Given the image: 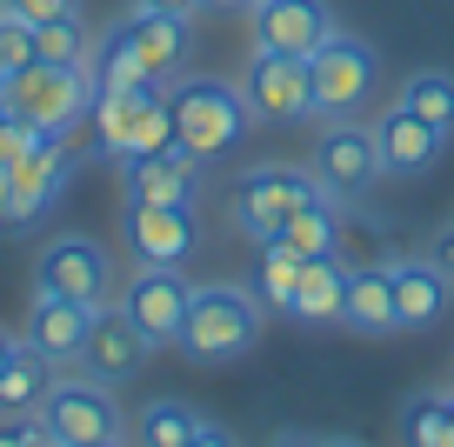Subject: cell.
I'll return each mask as SVG.
<instances>
[{
    "label": "cell",
    "mask_w": 454,
    "mask_h": 447,
    "mask_svg": "<svg viewBox=\"0 0 454 447\" xmlns=\"http://www.w3.org/2000/svg\"><path fill=\"white\" fill-rule=\"evenodd\" d=\"M0 7H14L27 27H47V20H67V14H81V0H0Z\"/></svg>",
    "instance_id": "cell-33"
},
{
    "label": "cell",
    "mask_w": 454,
    "mask_h": 447,
    "mask_svg": "<svg viewBox=\"0 0 454 447\" xmlns=\"http://www.w3.org/2000/svg\"><path fill=\"white\" fill-rule=\"evenodd\" d=\"M0 87H7V67H0Z\"/></svg>",
    "instance_id": "cell-44"
},
{
    "label": "cell",
    "mask_w": 454,
    "mask_h": 447,
    "mask_svg": "<svg viewBox=\"0 0 454 447\" xmlns=\"http://www.w3.org/2000/svg\"><path fill=\"white\" fill-rule=\"evenodd\" d=\"M134 7H154V14H194L200 0H134Z\"/></svg>",
    "instance_id": "cell-37"
},
{
    "label": "cell",
    "mask_w": 454,
    "mask_h": 447,
    "mask_svg": "<svg viewBox=\"0 0 454 447\" xmlns=\"http://www.w3.org/2000/svg\"><path fill=\"white\" fill-rule=\"evenodd\" d=\"M0 121H7V100H0Z\"/></svg>",
    "instance_id": "cell-43"
},
{
    "label": "cell",
    "mask_w": 454,
    "mask_h": 447,
    "mask_svg": "<svg viewBox=\"0 0 454 447\" xmlns=\"http://www.w3.org/2000/svg\"><path fill=\"white\" fill-rule=\"evenodd\" d=\"M374 47L361 41V34H327L321 47L308 54V81H314V114H327V121H348V114H361V100L374 94Z\"/></svg>",
    "instance_id": "cell-8"
},
{
    "label": "cell",
    "mask_w": 454,
    "mask_h": 447,
    "mask_svg": "<svg viewBox=\"0 0 454 447\" xmlns=\"http://www.w3.org/2000/svg\"><path fill=\"white\" fill-rule=\"evenodd\" d=\"M254 341H261V308L247 301L241 287H227V280L194 287V301H187V327H181V354H187V361H194V367H221V361H241Z\"/></svg>",
    "instance_id": "cell-3"
},
{
    "label": "cell",
    "mask_w": 454,
    "mask_h": 447,
    "mask_svg": "<svg viewBox=\"0 0 454 447\" xmlns=\"http://www.w3.org/2000/svg\"><path fill=\"white\" fill-rule=\"evenodd\" d=\"M0 100H7V114L27 121L34 134H74V127L94 114V74L60 67V60H27V67L7 74Z\"/></svg>",
    "instance_id": "cell-2"
},
{
    "label": "cell",
    "mask_w": 454,
    "mask_h": 447,
    "mask_svg": "<svg viewBox=\"0 0 454 447\" xmlns=\"http://www.w3.org/2000/svg\"><path fill=\"white\" fill-rule=\"evenodd\" d=\"M147 334L128 321L121 308H100L94 314V327H87V348H81V374H94V380H107V388H121V380H134L147 367Z\"/></svg>",
    "instance_id": "cell-14"
},
{
    "label": "cell",
    "mask_w": 454,
    "mask_h": 447,
    "mask_svg": "<svg viewBox=\"0 0 454 447\" xmlns=\"http://www.w3.org/2000/svg\"><path fill=\"white\" fill-rule=\"evenodd\" d=\"M87 74H94V94H121V87H147V81H154V74H147V60L134 54V41H128V27H121V20L94 41Z\"/></svg>",
    "instance_id": "cell-24"
},
{
    "label": "cell",
    "mask_w": 454,
    "mask_h": 447,
    "mask_svg": "<svg viewBox=\"0 0 454 447\" xmlns=\"http://www.w3.org/2000/svg\"><path fill=\"white\" fill-rule=\"evenodd\" d=\"M60 380V367L47 361L41 348H27L20 341L14 354H7V367H0V420H27V414H41V401H47V388Z\"/></svg>",
    "instance_id": "cell-21"
},
{
    "label": "cell",
    "mask_w": 454,
    "mask_h": 447,
    "mask_svg": "<svg viewBox=\"0 0 454 447\" xmlns=\"http://www.w3.org/2000/svg\"><path fill=\"white\" fill-rule=\"evenodd\" d=\"M200 7H247V0H200Z\"/></svg>",
    "instance_id": "cell-40"
},
{
    "label": "cell",
    "mask_w": 454,
    "mask_h": 447,
    "mask_svg": "<svg viewBox=\"0 0 454 447\" xmlns=\"http://www.w3.org/2000/svg\"><path fill=\"white\" fill-rule=\"evenodd\" d=\"M187 301H194V287H187L181 267H134L128 280H121V294H114V308L128 314L134 327L147 334V348H181V327H187Z\"/></svg>",
    "instance_id": "cell-9"
},
{
    "label": "cell",
    "mask_w": 454,
    "mask_h": 447,
    "mask_svg": "<svg viewBox=\"0 0 454 447\" xmlns=\"http://www.w3.org/2000/svg\"><path fill=\"white\" fill-rule=\"evenodd\" d=\"M374 147H381V168L387 174H427L441 161V147H448V134L441 127H427L414 107H381V121H374Z\"/></svg>",
    "instance_id": "cell-17"
},
{
    "label": "cell",
    "mask_w": 454,
    "mask_h": 447,
    "mask_svg": "<svg viewBox=\"0 0 454 447\" xmlns=\"http://www.w3.org/2000/svg\"><path fill=\"white\" fill-rule=\"evenodd\" d=\"M87 447H128V441H87Z\"/></svg>",
    "instance_id": "cell-41"
},
{
    "label": "cell",
    "mask_w": 454,
    "mask_h": 447,
    "mask_svg": "<svg viewBox=\"0 0 454 447\" xmlns=\"http://www.w3.org/2000/svg\"><path fill=\"white\" fill-rule=\"evenodd\" d=\"M168 140H174V107H168V87L160 81L121 87V94H94V147L107 161L154 154Z\"/></svg>",
    "instance_id": "cell-4"
},
{
    "label": "cell",
    "mask_w": 454,
    "mask_h": 447,
    "mask_svg": "<svg viewBox=\"0 0 454 447\" xmlns=\"http://www.w3.org/2000/svg\"><path fill=\"white\" fill-rule=\"evenodd\" d=\"M194 181H200V161L187 154L181 140L121 161V200H128V208L134 200H147V208H194Z\"/></svg>",
    "instance_id": "cell-13"
},
{
    "label": "cell",
    "mask_w": 454,
    "mask_h": 447,
    "mask_svg": "<svg viewBox=\"0 0 454 447\" xmlns=\"http://www.w3.org/2000/svg\"><path fill=\"white\" fill-rule=\"evenodd\" d=\"M187 447H241V441H234L227 427H214V420H200V434H194Z\"/></svg>",
    "instance_id": "cell-36"
},
{
    "label": "cell",
    "mask_w": 454,
    "mask_h": 447,
    "mask_svg": "<svg viewBox=\"0 0 454 447\" xmlns=\"http://www.w3.org/2000/svg\"><path fill=\"white\" fill-rule=\"evenodd\" d=\"M247 7H261V0H247Z\"/></svg>",
    "instance_id": "cell-45"
},
{
    "label": "cell",
    "mask_w": 454,
    "mask_h": 447,
    "mask_svg": "<svg viewBox=\"0 0 454 447\" xmlns=\"http://www.w3.org/2000/svg\"><path fill=\"white\" fill-rule=\"evenodd\" d=\"M427 261H434V267H441V274H448V280H454V227H441V234H434V240H427Z\"/></svg>",
    "instance_id": "cell-35"
},
{
    "label": "cell",
    "mask_w": 454,
    "mask_h": 447,
    "mask_svg": "<svg viewBox=\"0 0 454 447\" xmlns=\"http://www.w3.org/2000/svg\"><path fill=\"white\" fill-rule=\"evenodd\" d=\"M287 447H368V441H348V434H327V441H287Z\"/></svg>",
    "instance_id": "cell-38"
},
{
    "label": "cell",
    "mask_w": 454,
    "mask_h": 447,
    "mask_svg": "<svg viewBox=\"0 0 454 447\" xmlns=\"http://www.w3.org/2000/svg\"><path fill=\"white\" fill-rule=\"evenodd\" d=\"M41 427L54 434L60 447H87V441H121L128 420H121V401H114L107 380L94 374H60L41 401Z\"/></svg>",
    "instance_id": "cell-6"
},
{
    "label": "cell",
    "mask_w": 454,
    "mask_h": 447,
    "mask_svg": "<svg viewBox=\"0 0 454 447\" xmlns=\"http://www.w3.org/2000/svg\"><path fill=\"white\" fill-rule=\"evenodd\" d=\"M87 54H94V41H87L81 14H67V20H47V27H34V60H60V67H87Z\"/></svg>",
    "instance_id": "cell-30"
},
{
    "label": "cell",
    "mask_w": 454,
    "mask_h": 447,
    "mask_svg": "<svg viewBox=\"0 0 454 447\" xmlns=\"http://www.w3.org/2000/svg\"><path fill=\"white\" fill-rule=\"evenodd\" d=\"M27 60H34V27L14 7H0V67L14 74V67H27Z\"/></svg>",
    "instance_id": "cell-31"
},
{
    "label": "cell",
    "mask_w": 454,
    "mask_h": 447,
    "mask_svg": "<svg viewBox=\"0 0 454 447\" xmlns=\"http://www.w3.org/2000/svg\"><path fill=\"white\" fill-rule=\"evenodd\" d=\"M47 134H34L27 121H14V114H7V121H0V168H14L20 154H34V147H41Z\"/></svg>",
    "instance_id": "cell-32"
},
{
    "label": "cell",
    "mask_w": 454,
    "mask_h": 447,
    "mask_svg": "<svg viewBox=\"0 0 454 447\" xmlns=\"http://www.w3.org/2000/svg\"><path fill=\"white\" fill-rule=\"evenodd\" d=\"M454 427V394H414L401 407V441L408 447H441Z\"/></svg>",
    "instance_id": "cell-28"
},
{
    "label": "cell",
    "mask_w": 454,
    "mask_h": 447,
    "mask_svg": "<svg viewBox=\"0 0 454 447\" xmlns=\"http://www.w3.org/2000/svg\"><path fill=\"white\" fill-rule=\"evenodd\" d=\"M321 194L314 187V174L308 168H247L241 181H234V227H241L247 240H281V227L294 221V208H308V200Z\"/></svg>",
    "instance_id": "cell-7"
},
{
    "label": "cell",
    "mask_w": 454,
    "mask_h": 447,
    "mask_svg": "<svg viewBox=\"0 0 454 447\" xmlns=\"http://www.w3.org/2000/svg\"><path fill=\"white\" fill-rule=\"evenodd\" d=\"M0 447H60V441L41 427V414H27V420H0Z\"/></svg>",
    "instance_id": "cell-34"
},
{
    "label": "cell",
    "mask_w": 454,
    "mask_h": 447,
    "mask_svg": "<svg viewBox=\"0 0 454 447\" xmlns=\"http://www.w3.org/2000/svg\"><path fill=\"white\" fill-rule=\"evenodd\" d=\"M441 447H454V427H448V441H441Z\"/></svg>",
    "instance_id": "cell-42"
},
{
    "label": "cell",
    "mask_w": 454,
    "mask_h": 447,
    "mask_svg": "<svg viewBox=\"0 0 454 447\" xmlns=\"http://www.w3.org/2000/svg\"><path fill=\"white\" fill-rule=\"evenodd\" d=\"M387 274H395V327L401 334H421V327H434L441 314H448L454 280L441 274L434 261H395Z\"/></svg>",
    "instance_id": "cell-19"
},
{
    "label": "cell",
    "mask_w": 454,
    "mask_h": 447,
    "mask_svg": "<svg viewBox=\"0 0 454 447\" xmlns=\"http://www.w3.org/2000/svg\"><path fill=\"white\" fill-rule=\"evenodd\" d=\"M128 247L147 267H187L200 247L194 208H147V200H134L128 208Z\"/></svg>",
    "instance_id": "cell-15"
},
{
    "label": "cell",
    "mask_w": 454,
    "mask_h": 447,
    "mask_svg": "<svg viewBox=\"0 0 454 447\" xmlns=\"http://www.w3.org/2000/svg\"><path fill=\"white\" fill-rule=\"evenodd\" d=\"M314 187H321L327 200H368L374 187H381V147H374V127L361 121H334L321 140H314V161H308Z\"/></svg>",
    "instance_id": "cell-10"
},
{
    "label": "cell",
    "mask_w": 454,
    "mask_h": 447,
    "mask_svg": "<svg viewBox=\"0 0 454 447\" xmlns=\"http://www.w3.org/2000/svg\"><path fill=\"white\" fill-rule=\"evenodd\" d=\"M34 294H60V301H81V308H114L121 274H114V254L94 234H54L34 254Z\"/></svg>",
    "instance_id": "cell-5"
},
{
    "label": "cell",
    "mask_w": 454,
    "mask_h": 447,
    "mask_svg": "<svg viewBox=\"0 0 454 447\" xmlns=\"http://www.w3.org/2000/svg\"><path fill=\"white\" fill-rule=\"evenodd\" d=\"M14 348H20V341L7 334V327H0V367H7V354H14Z\"/></svg>",
    "instance_id": "cell-39"
},
{
    "label": "cell",
    "mask_w": 454,
    "mask_h": 447,
    "mask_svg": "<svg viewBox=\"0 0 454 447\" xmlns=\"http://www.w3.org/2000/svg\"><path fill=\"white\" fill-rule=\"evenodd\" d=\"M67 181H74V147H67V134H47L34 154H20L7 168V214H0V227H34L67 194Z\"/></svg>",
    "instance_id": "cell-11"
},
{
    "label": "cell",
    "mask_w": 454,
    "mask_h": 447,
    "mask_svg": "<svg viewBox=\"0 0 454 447\" xmlns=\"http://www.w3.org/2000/svg\"><path fill=\"white\" fill-rule=\"evenodd\" d=\"M87 327H94V308H81V301H60V294H34L27 308V348H41L54 367H74L87 348Z\"/></svg>",
    "instance_id": "cell-18"
},
{
    "label": "cell",
    "mask_w": 454,
    "mask_h": 447,
    "mask_svg": "<svg viewBox=\"0 0 454 447\" xmlns=\"http://www.w3.org/2000/svg\"><path fill=\"white\" fill-rule=\"evenodd\" d=\"M241 94L254 107V121L281 127V121H308L314 114V81H308V60L301 54H274V47H254L241 74Z\"/></svg>",
    "instance_id": "cell-12"
},
{
    "label": "cell",
    "mask_w": 454,
    "mask_h": 447,
    "mask_svg": "<svg viewBox=\"0 0 454 447\" xmlns=\"http://www.w3.org/2000/svg\"><path fill=\"white\" fill-rule=\"evenodd\" d=\"M121 27H128L134 54L147 60V74L154 81H174L187 60V14H154V7H134V14H121Z\"/></svg>",
    "instance_id": "cell-20"
},
{
    "label": "cell",
    "mask_w": 454,
    "mask_h": 447,
    "mask_svg": "<svg viewBox=\"0 0 454 447\" xmlns=\"http://www.w3.org/2000/svg\"><path fill=\"white\" fill-rule=\"evenodd\" d=\"M281 240L301 254V261H321V254H340V200L314 194L308 208H294V221L281 227Z\"/></svg>",
    "instance_id": "cell-25"
},
{
    "label": "cell",
    "mask_w": 454,
    "mask_h": 447,
    "mask_svg": "<svg viewBox=\"0 0 454 447\" xmlns=\"http://www.w3.org/2000/svg\"><path fill=\"white\" fill-rule=\"evenodd\" d=\"M401 107H414L427 127L454 134V74H414V81L401 87Z\"/></svg>",
    "instance_id": "cell-29"
},
{
    "label": "cell",
    "mask_w": 454,
    "mask_h": 447,
    "mask_svg": "<svg viewBox=\"0 0 454 447\" xmlns=\"http://www.w3.org/2000/svg\"><path fill=\"white\" fill-rule=\"evenodd\" d=\"M340 327L355 334H401L395 327V274L387 267H348V314Z\"/></svg>",
    "instance_id": "cell-23"
},
{
    "label": "cell",
    "mask_w": 454,
    "mask_h": 447,
    "mask_svg": "<svg viewBox=\"0 0 454 447\" xmlns=\"http://www.w3.org/2000/svg\"><path fill=\"white\" fill-rule=\"evenodd\" d=\"M340 314H348V267H340V254H321V261L301 267L294 321H308V327H340Z\"/></svg>",
    "instance_id": "cell-22"
},
{
    "label": "cell",
    "mask_w": 454,
    "mask_h": 447,
    "mask_svg": "<svg viewBox=\"0 0 454 447\" xmlns=\"http://www.w3.org/2000/svg\"><path fill=\"white\" fill-rule=\"evenodd\" d=\"M134 434H141V447H187L200 434V407L160 394V401H147L141 414H134Z\"/></svg>",
    "instance_id": "cell-26"
},
{
    "label": "cell",
    "mask_w": 454,
    "mask_h": 447,
    "mask_svg": "<svg viewBox=\"0 0 454 447\" xmlns=\"http://www.w3.org/2000/svg\"><path fill=\"white\" fill-rule=\"evenodd\" d=\"M301 254L287 240H261V308L274 314H294V287H301Z\"/></svg>",
    "instance_id": "cell-27"
},
{
    "label": "cell",
    "mask_w": 454,
    "mask_h": 447,
    "mask_svg": "<svg viewBox=\"0 0 454 447\" xmlns=\"http://www.w3.org/2000/svg\"><path fill=\"white\" fill-rule=\"evenodd\" d=\"M168 107H174V140H181L194 161H221L234 154L254 127V107L234 81H214V74H187V81L168 87Z\"/></svg>",
    "instance_id": "cell-1"
},
{
    "label": "cell",
    "mask_w": 454,
    "mask_h": 447,
    "mask_svg": "<svg viewBox=\"0 0 454 447\" xmlns=\"http://www.w3.org/2000/svg\"><path fill=\"white\" fill-rule=\"evenodd\" d=\"M327 34H334L327 0H261V7H254V47H274V54H301V60H308Z\"/></svg>",
    "instance_id": "cell-16"
}]
</instances>
